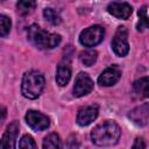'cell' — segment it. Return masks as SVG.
I'll return each instance as SVG.
<instances>
[{"label":"cell","mask_w":149,"mask_h":149,"mask_svg":"<svg viewBox=\"0 0 149 149\" xmlns=\"http://www.w3.org/2000/svg\"><path fill=\"white\" fill-rule=\"evenodd\" d=\"M121 135L119 125L112 120H107L93 128L91 132L92 142L99 147H111L118 143Z\"/></svg>","instance_id":"6da1fadb"},{"label":"cell","mask_w":149,"mask_h":149,"mask_svg":"<svg viewBox=\"0 0 149 149\" xmlns=\"http://www.w3.org/2000/svg\"><path fill=\"white\" fill-rule=\"evenodd\" d=\"M44 84H45L44 77L40 71L36 70L27 71L22 77L21 92L23 97L28 99H36L42 93L44 88Z\"/></svg>","instance_id":"7a4b0ae2"},{"label":"cell","mask_w":149,"mask_h":149,"mask_svg":"<svg viewBox=\"0 0 149 149\" xmlns=\"http://www.w3.org/2000/svg\"><path fill=\"white\" fill-rule=\"evenodd\" d=\"M28 40L38 49H52L61 43V36L43 30L37 24H31L28 28Z\"/></svg>","instance_id":"3957f363"},{"label":"cell","mask_w":149,"mask_h":149,"mask_svg":"<svg viewBox=\"0 0 149 149\" xmlns=\"http://www.w3.org/2000/svg\"><path fill=\"white\" fill-rule=\"evenodd\" d=\"M105 35V30L101 26H92L84 29L79 35V42L81 45L91 48L99 44Z\"/></svg>","instance_id":"277c9868"},{"label":"cell","mask_w":149,"mask_h":149,"mask_svg":"<svg viewBox=\"0 0 149 149\" xmlns=\"http://www.w3.org/2000/svg\"><path fill=\"white\" fill-rule=\"evenodd\" d=\"M112 49L115 55L123 57L129 51V44H128V30L126 27L121 26L118 28L113 40H112Z\"/></svg>","instance_id":"5b68a950"},{"label":"cell","mask_w":149,"mask_h":149,"mask_svg":"<svg viewBox=\"0 0 149 149\" xmlns=\"http://www.w3.org/2000/svg\"><path fill=\"white\" fill-rule=\"evenodd\" d=\"M26 122L27 125L34 129V130H44L49 127L50 125V120L47 115H44L43 113H40V112H36V111H28L27 114H26Z\"/></svg>","instance_id":"8992f818"},{"label":"cell","mask_w":149,"mask_h":149,"mask_svg":"<svg viewBox=\"0 0 149 149\" xmlns=\"http://www.w3.org/2000/svg\"><path fill=\"white\" fill-rule=\"evenodd\" d=\"M92 90H93V80L91 79V77L85 72H79L74 80L73 95L83 97L88 94Z\"/></svg>","instance_id":"52a82bcc"},{"label":"cell","mask_w":149,"mask_h":149,"mask_svg":"<svg viewBox=\"0 0 149 149\" xmlns=\"http://www.w3.org/2000/svg\"><path fill=\"white\" fill-rule=\"evenodd\" d=\"M19 133V122L13 121L3 133L1 137V144L0 149H15L16 144V137Z\"/></svg>","instance_id":"ba28073f"},{"label":"cell","mask_w":149,"mask_h":149,"mask_svg":"<svg viewBox=\"0 0 149 149\" xmlns=\"http://www.w3.org/2000/svg\"><path fill=\"white\" fill-rule=\"evenodd\" d=\"M128 118L136 126H148L149 125V104H143L134 109H132L128 114Z\"/></svg>","instance_id":"9c48e42d"},{"label":"cell","mask_w":149,"mask_h":149,"mask_svg":"<svg viewBox=\"0 0 149 149\" xmlns=\"http://www.w3.org/2000/svg\"><path fill=\"white\" fill-rule=\"evenodd\" d=\"M98 106L97 105H90V106H84L78 111L77 114V123L81 127L88 126L91 122H93L97 116H98Z\"/></svg>","instance_id":"30bf717a"},{"label":"cell","mask_w":149,"mask_h":149,"mask_svg":"<svg viewBox=\"0 0 149 149\" xmlns=\"http://www.w3.org/2000/svg\"><path fill=\"white\" fill-rule=\"evenodd\" d=\"M107 10L109 14L118 19L127 20L133 12L132 6L128 2H119V1H112L107 6Z\"/></svg>","instance_id":"8fae6325"},{"label":"cell","mask_w":149,"mask_h":149,"mask_svg":"<svg viewBox=\"0 0 149 149\" xmlns=\"http://www.w3.org/2000/svg\"><path fill=\"white\" fill-rule=\"evenodd\" d=\"M121 78V70L116 65H112L105 69L98 78V83L101 86H112Z\"/></svg>","instance_id":"7c38bea8"},{"label":"cell","mask_w":149,"mask_h":149,"mask_svg":"<svg viewBox=\"0 0 149 149\" xmlns=\"http://www.w3.org/2000/svg\"><path fill=\"white\" fill-rule=\"evenodd\" d=\"M71 78V66L68 61L62 62L57 66L56 72V83L59 86H65Z\"/></svg>","instance_id":"4fadbf2b"},{"label":"cell","mask_w":149,"mask_h":149,"mask_svg":"<svg viewBox=\"0 0 149 149\" xmlns=\"http://www.w3.org/2000/svg\"><path fill=\"white\" fill-rule=\"evenodd\" d=\"M133 91L139 98H149V77H143L134 81Z\"/></svg>","instance_id":"5bb4252c"},{"label":"cell","mask_w":149,"mask_h":149,"mask_svg":"<svg viewBox=\"0 0 149 149\" xmlns=\"http://www.w3.org/2000/svg\"><path fill=\"white\" fill-rule=\"evenodd\" d=\"M43 149H62V141L56 133L48 134L43 140Z\"/></svg>","instance_id":"9a60e30c"},{"label":"cell","mask_w":149,"mask_h":149,"mask_svg":"<svg viewBox=\"0 0 149 149\" xmlns=\"http://www.w3.org/2000/svg\"><path fill=\"white\" fill-rule=\"evenodd\" d=\"M97 57H98V54L95 50H85L83 52H80L79 55V59L80 62L85 65V66H91L95 63L97 61Z\"/></svg>","instance_id":"2e32d148"},{"label":"cell","mask_w":149,"mask_h":149,"mask_svg":"<svg viewBox=\"0 0 149 149\" xmlns=\"http://www.w3.org/2000/svg\"><path fill=\"white\" fill-rule=\"evenodd\" d=\"M137 15H139V22L136 24L137 31H142L143 29L149 28V16L147 15V7L146 6H142L139 9Z\"/></svg>","instance_id":"e0dca14e"},{"label":"cell","mask_w":149,"mask_h":149,"mask_svg":"<svg viewBox=\"0 0 149 149\" xmlns=\"http://www.w3.org/2000/svg\"><path fill=\"white\" fill-rule=\"evenodd\" d=\"M36 7V2L35 1H30V0H21L16 3V8L19 10L20 14L26 15L33 12V9H35Z\"/></svg>","instance_id":"ac0fdd59"},{"label":"cell","mask_w":149,"mask_h":149,"mask_svg":"<svg viewBox=\"0 0 149 149\" xmlns=\"http://www.w3.org/2000/svg\"><path fill=\"white\" fill-rule=\"evenodd\" d=\"M43 15H44L45 20H47L49 23L54 24V26L59 24L61 21H62L61 15L58 14V12H56V10L52 9V8H45V9L43 10Z\"/></svg>","instance_id":"d6986e66"},{"label":"cell","mask_w":149,"mask_h":149,"mask_svg":"<svg viewBox=\"0 0 149 149\" xmlns=\"http://www.w3.org/2000/svg\"><path fill=\"white\" fill-rule=\"evenodd\" d=\"M10 27H12V22H10V19L3 14L0 15V35L1 37H6L10 30Z\"/></svg>","instance_id":"ffe728a7"},{"label":"cell","mask_w":149,"mask_h":149,"mask_svg":"<svg viewBox=\"0 0 149 149\" xmlns=\"http://www.w3.org/2000/svg\"><path fill=\"white\" fill-rule=\"evenodd\" d=\"M19 149H37V147L34 139L30 135L24 134L19 142Z\"/></svg>","instance_id":"44dd1931"},{"label":"cell","mask_w":149,"mask_h":149,"mask_svg":"<svg viewBox=\"0 0 149 149\" xmlns=\"http://www.w3.org/2000/svg\"><path fill=\"white\" fill-rule=\"evenodd\" d=\"M132 149H146V143H144L143 139L142 137H136L134 143H133Z\"/></svg>","instance_id":"7402d4cb"},{"label":"cell","mask_w":149,"mask_h":149,"mask_svg":"<svg viewBox=\"0 0 149 149\" xmlns=\"http://www.w3.org/2000/svg\"><path fill=\"white\" fill-rule=\"evenodd\" d=\"M69 149H78V144H77L76 139L74 140L71 139V141L69 142Z\"/></svg>","instance_id":"603a6c76"},{"label":"cell","mask_w":149,"mask_h":149,"mask_svg":"<svg viewBox=\"0 0 149 149\" xmlns=\"http://www.w3.org/2000/svg\"><path fill=\"white\" fill-rule=\"evenodd\" d=\"M5 116H6V108H5V107H2V119H1L2 121L5 120Z\"/></svg>","instance_id":"cb8c5ba5"}]
</instances>
